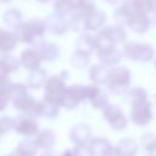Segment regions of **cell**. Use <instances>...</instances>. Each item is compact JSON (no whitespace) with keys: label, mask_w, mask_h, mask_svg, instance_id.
<instances>
[{"label":"cell","mask_w":156,"mask_h":156,"mask_svg":"<svg viewBox=\"0 0 156 156\" xmlns=\"http://www.w3.org/2000/svg\"><path fill=\"white\" fill-rule=\"evenodd\" d=\"M37 1H39V2H43V4H45V2H48V1H50V0H37Z\"/></svg>","instance_id":"f6af8a7d"},{"label":"cell","mask_w":156,"mask_h":156,"mask_svg":"<svg viewBox=\"0 0 156 156\" xmlns=\"http://www.w3.org/2000/svg\"><path fill=\"white\" fill-rule=\"evenodd\" d=\"M108 72H110V68L102 63L93 65L89 69V78L94 84L102 85V84H106Z\"/></svg>","instance_id":"2e32d148"},{"label":"cell","mask_w":156,"mask_h":156,"mask_svg":"<svg viewBox=\"0 0 156 156\" xmlns=\"http://www.w3.org/2000/svg\"><path fill=\"white\" fill-rule=\"evenodd\" d=\"M69 139L74 145H87L91 139V129L85 123H78L69 130Z\"/></svg>","instance_id":"8fae6325"},{"label":"cell","mask_w":156,"mask_h":156,"mask_svg":"<svg viewBox=\"0 0 156 156\" xmlns=\"http://www.w3.org/2000/svg\"><path fill=\"white\" fill-rule=\"evenodd\" d=\"M90 105H91L94 108H101V110H104V108L108 105V96H107L104 91H101L98 96H95V98L90 101Z\"/></svg>","instance_id":"d590c367"},{"label":"cell","mask_w":156,"mask_h":156,"mask_svg":"<svg viewBox=\"0 0 156 156\" xmlns=\"http://www.w3.org/2000/svg\"><path fill=\"white\" fill-rule=\"evenodd\" d=\"M122 52L126 58L139 62H149L155 57V50L150 44L146 43L127 41L123 45Z\"/></svg>","instance_id":"277c9868"},{"label":"cell","mask_w":156,"mask_h":156,"mask_svg":"<svg viewBox=\"0 0 156 156\" xmlns=\"http://www.w3.org/2000/svg\"><path fill=\"white\" fill-rule=\"evenodd\" d=\"M106 2H108V4H111V5H115V4H117V2H119L121 0H105Z\"/></svg>","instance_id":"ee69618b"},{"label":"cell","mask_w":156,"mask_h":156,"mask_svg":"<svg viewBox=\"0 0 156 156\" xmlns=\"http://www.w3.org/2000/svg\"><path fill=\"white\" fill-rule=\"evenodd\" d=\"M45 23L39 20H30L28 22H22L17 29H15V34L21 43H37L41 40L45 35Z\"/></svg>","instance_id":"7a4b0ae2"},{"label":"cell","mask_w":156,"mask_h":156,"mask_svg":"<svg viewBox=\"0 0 156 156\" xmlns=\"http://www.w3.org/2000/svg\"><path fill=\"white\" fill-rule=\"evenodd\" d=\"M38 150H39V146L35 143V140L30 138H26L18 143L15 150V154L17 156H35Z\"/></svg>","instance_id":"603a6c76"},{"label":"cell","mask_w":156,"mask_h":156,"mask_svg":"<svg viewBox=\"0 0 156 156\" xmlns=\"http://www.w3.org/2000/svg\"><path fill=\"white\" fill-rule=\"evenodd\" d=\"M2 21L7 28L17 29L18 26L22 23V12L17 9H9L5 11Z\"/></svg>","instance_id":"4316f807"},{"label":"cell","mask_w":156,"mask_h":156,"mask_svg":"<svg viewBox=\"0 0 156 156\" xmlns=\"http://www.w3.org/2000/svg\"><path fill=\"white\" fill-rule=\"evenodd\" d=\"M61 156H74V155H73V150H72V149H69V150H65L63 154H62Z\"/></svg>","instance_id":"7bdbcfd3"},{"label":"cell","mask_w":156,"mask_h":156,"mask_svg":"<svg viewBox=\"0 0 156 156\" xmlns=\"http://www.w3.org/2000/svg\"><path fill=\"white\" fill-rule=\"evenodd\" d=\"M41 116L46 118H55L60 113V105L52 101H49L46 99H43L41 101Z\"/></svg>","instance_id":"4dcf8cb0"},{"label":"cell","mask_w":156,"mask_h":156,"mask_svg":"<svg viewBox=\"0 0 156 156\" xmlns=\"http://www.w3.org/2000/svg\"><path fill=\"white\" fill-rule=\"evenodd\" d=\"M85 100V85H71L66 89L63 98L61 100V107L65 108H76L82 101Z\"/></svg>","instance_id":"52a82bcc"},{"label":"cell","mask_w":156,"mask_h":156,"mask_svg":"<svg viewBox=\"0 0 156 156\" xmlns=\"http://www.w3.org/2000/svg\"><path fill=\"white\" fill-rule=\"evenodd\" d=\"M88 146L90 147V150L93 151L94 155H99L102 156L111 146L112 144L110 143V140L101 138V136H96V138H91L88 143Z\"/></svg>","instance_id":"83f0119b"},{"label":"cell","mask_w":156,"mask_h":156,"mask_svg":"<svg viewBox=\"0 0 156 156\" xmlns=\"http://www.w3.org/2000/svg\"><path fill=\"white\" fill-rule=\"evenodd\" d=\"M90 61V55H87L84 52H80V51H74L72 55H71V65L74 67V68H84L87 67V65L89 63Z\"/></svg>","instance_id":"d6a6232c"},{"label":"cell","mask_w":156,"mask_h":156,"mask_svg":"<svg viewBox=\"0 0 156 156\" xmlns=\"http://www.w3.org/2000/svg\"><path fill=\"white\" fill-rule=\"evenodd\" d=\"M98 56H99L100 62L102 65H105L107 67H113L115 65H117L121 61V58L123 56V52L119 49H117V46H116V48H113V49H111L106 52L99 54Z\"/></svg>","instance_id":"484cf974"},{"label":"cell","mask_w":156,"mask_h":156,"mask_svg":"<svg viewBox=\"0 0 156 156\" xmlns=\"http://www.w3.org/2000/svg\"><path fill=\"white\" fill-rule=\"evenodd\" d=\"M15 126V119L10 118L9 116H2L0 117V134L4 135L9 133L11 129H13Z\"/></svg>","instance_id":"8d00e7d4"},{"label":"cell","mask_w":156,"mask_h":156,"mask_svg":"<svg viewBox=\"0 0 156 156\" xmlns=\"http://www.w3.org/2000/svg\"><path fill=\"white\" fill-rule=\"evenodd\" d=\"M39 156H57L55 152H52L51 150H44Z\"/></svg>","instance_id":"60d3db41"},{"label":"cell","mask_w":156,"mask_h":156,"mask_svg":"<svg viewBox=\"0 0 156 156\" xmlns=\"http://www.w3.org/2000/svg\"><path fill=\"white\" fill-rule=\"evenodd\" d=\"M54 10L55 13L66 17L74 11V4L72 0H55Z\"/></svg>","instance_id":"1f68e13d"},{"label":"cell","mask_w":156,"mask_h":156,"mask_svg":"<svg viewBox=\"0 0 156 156\" xmlns=\"http://www.w3.org/2000/svg\"><path fill=\"white\" fill-rule=\"evenodd\" d=\"M0 61L6 66V68L10 71V73L13 72V71H16V69L20 67V65H21L20 58H17V57L13 56V55H9V54L2 55V56L0 57Z\"/></svg>","instance_id":"e575fe53"},{"label":"cell","mask_w":156,"mask_h":156,"mask_svg":"<svg viewBox=\"0 0 156 156\" xmlns=\"http://www.w3.org/2000/svg\"><path fill=\"white\" fill-rule=\"evenodd\" d=\"M132 80V73L127 67L113 66L110 68L106 87L113 94H124L128 91Z\"/></svg>","instance_id":"3957f363"},{"label":"cell","mask_w":156,"mask_h":156,"mask_svg":"<svg viewBox=\"0 0 156 156\" xmlns=\"http://www.w3.org/2000/svg\"><path fill=\"white\" fill-rule=\"evenodd\" d=\"M151 24L152 23H151L150 16L149 15H141V16H135V17L130 18L127 26L133 32H135L138 34H143V33H145L150 28Z\"/></svg>","instance_id":"d6986e66"},{"label":"cell","mask_w":156,"mask_h":156,"mask_svg":"<svg viewBox=\"0 0 156 156\" xmlns=\"http://www.w3.org/2000/svg\"><path fill=\"white\" fill-rule=\"evenodd\" d=\"M150 18H151V23H152L154 26H156V11L151 12V16H150Z\"/></svg>","instance_id":"b9f144b4"},{"label":"cell","mask_w":156,"mask_h":156,"mask_svg":"<svg viewBox=\"0 0 156 156\" xmlns=\"http://www.w3.org/2000/svg\"><path fill=\"white\" fill-rule=\"evenodd\" d=\"M35 49L40 52L43 60L45 61H54L60 56V48L51 41H45L41 39L35 43Z\"/></svg>","instance_id":"5bb4252c"},{"label":"cell","mask_w":156,"mask_h":156,"mask_svg":"<svg viewBox=\"0 0 156 156\" xmlns=\"http://www.w3.org/2000/svg\"><path fill=\"white\" fill-rule=\"evenodd\" d=\"M35 143L38 144L39 149H43V150H50L54 144H55V134L51 129H41L39 130L37 134H35V138H34Z\"/></svg>","instance_id":"ffe728a7"},{"label":"cell","mask_w":156,"mask_h":156,"mask_svg":"<svg viewBox=\"0 0 156 156\" xmlns=\"http://www.w3.org/2000/svg\"><path fill=\"white\" fill-rule=\"evenodd\" d=\"M106 22V15L101 10H95L90 16H88L83 22V29L85 30H98Z\"/></svg>","instance_id":"9a60e30c"},{"label":"cell","mask_w":156,"mask_h":156,"mask_svg":"<svg viewBox=\"0 0 156 156\" xmlns=\"http://www.w3.org/2000/svg\"><path fill=\"white\" fill-rule=\"evenodd\" d=\"M122 10L126 12L128 17V22L130 18L135 16H141V15H150L151 9L149 6L147 0H124L121 5ZM127 22V24H128Z\"/></svg>","instance_id":"9c48e42d"},{"label":"cell","mask_w":156,"mask_h":156,"mask_svg":"<svg viewBox=\"0 0 156 156\" xmlns=\"http://www.w3.org/2000/svg\"><path fill=\"white\" fill-rule=\"evenodd\" d=\"M11 85H12V82H10L9 78L0 82V112L4 111L7 107L9 102L11 101L10 100Z\"/></svg>","instance_id":"f546056e"},{"label":"cell","mask_w":156,"mask_h":156,"mask_svg":"<svg viewBox=\"0 0 156 156\" xmlns=\"http://www.w3.org/2000/svg\"><path fill=\"white\" fill-rule=\"evenodd\" d=\"M102 156H119V154H118V151L116 149V145H112Z\"/></svg>","instance_id":"ab89813d"},{"label":"cell","mask_w":156,"mask_h":156,"mask_svg":"<svg viewBox=\"0 0 156 156\" xmlns=\"http://www.w3.org/2000/svg\"><path fill=\"white\" fill-rule=\"evenodd\" d=\"M65 79L66 78L62 77V73L49 77L44 85V99L56 102L61 106V100L67 89L65 84Z\"/></svg>","instance_id":"5b68a950"},{"label":"cell","mask_w":156,"mask_h":156,"mask_svg":"<svg viewBox=\"0 0 156 156\" xmlns=\"http://www.w3.org/2000/svg\"><path fill=\"white\" fill-rule=\"evenodd\" d=\"M76 50L84 52L87 55H91L94 50H96V40L95 37L90 34H80L76 40Z\"/></svg>","instance_id":"ac0fdd59"},{"label":"cell","mask_w":156,"mask_h":156,"mask_svg":"<svg viewBox=\"0 0 156 156\" xmlns=\"http://www.w3.org/2000/svg\"><path fill=\"white\" fill-rule=\"evenodd\" d=\"M95 40H96V51H98V55L99 54H102V52H106L113 48H116L117 45L100 29L99 33L95 35Z\"/></svg>","instance_id":"f1b7e54d"},{"label":"cell","mask_w":156,"mask_h":156,"mask_svg":"<svg viewBox=\"0 0 156 156\" xmlns=\"http://www.w3.org/2000/svg\"><path fill=\"white\" fill-rule=\"evenodd\" d=\"M20 61H21V66H23L26 69L33 71V69L39 68L44 60L40 52L35 48H32V49H26L22 51L20 56Z\"/></svg>","instance_id":"7c38bea8"},{"label":"cell","mask_w":156,"mask_h":156,"mask_svg":"<svg viewBox=\"0 0 156 156\" xmlns=\"http://www.w3.org/2000/svg\"><path fill=\"white\" fill-rule=\"evenodd\" d=\"M44 23H45L46 29H49V32H51L56 35L65 34L69 28V23H68L67 18L63 16H60L57 13H54V15H50L49 17H46Z\"/></svg>","instance_id":"4fadbf2b"},{"label":"cell","mask_w":156,"mask_h":156,"mask_svg":"<svg viewBox=\"0 0 156 156\" xmlns=\"http://www.w3.org/2000/svg\"><path fill=\"white\" fill-rule=\"evenodd\" d=\"M141 147L147 152V154H155L156 151V135L152 133H145L141 139Z\"/></svg>","instance_id":"836d02e7"},{"label":"cell","mask_w":156,"mask_h":156,"mask_svg":"<svg viewBox=\"0 0 156 156\" xmlns=\"http://www.w3.org/2000/svg\"><path fill=\"white\" fill-rule=\"evenodd\" d=\"M10 71L6 68V66L0 61V82L4 80V79H7V76H9Z\"/></svg>","instance_id":"f35d334b"},{"label":"cell","mask_w":156,"mask_h":156,"mask_svg":"<svg viewBox=\"0 0 156 156\" xmlns=\"http://www.w3.org/2000/svg\"><path fill=\"white\" fill-rule=\"evenodd\" d=\"M15 119V126L13 129L16 130V133L23 135V136H33L39 132V126L35 122L34 118L28 117L26 115H21L13 118Z\"/></svg>","instance_id":"30bf717a"},{"label":"cell","mask_w":156,"mask_h":156,"mask_svg":"<svg viewBox=\"0 0 156 156\" xmlns=\"http://www.w3.org/2000/svg\"><path fill=\"white\" fill-rule=\"evenodd\" d=\"M154 65H155V67H156V57H155V60H154Z\"/></svg>","instance_id":"7dc6e473"},{"label":"cell","mask_w":156,"mask_h":156,"mask_svg":"<svg viewBox=\"0 0 156 156\" xmlns=\"http://www.w3.org/2000/svg\"><path fill=\"white\" fill-rule=\"evenodd\" d=\"M119 156H135L139 151V144L133 138H123L116 144Z\"/></svg>","instance_id":"e0dca14e"},{"label":"cell","mask_w":156,"mask_h":156,"mask_svg":"<svg viewBox=\"0 0 156 156\" xmlns=\"http://www.w3.org/2000/svg\"><path fill=\"white\" fill-rule=\"evenodd\" d=\"M0 1H2V2H9V1H12V0H0Z\"/></svg>","instance_id":"bcb514c9"},{"label":"cell","mask_w":156,"mask_h":156,"mask_svg":"<svg viewBox=\"0 0 156 156\" xmlns=\"http://www.w3.org/2000/svg\"><path fill=\"white\" fill-rule=\"evenodd\" d=\"M126 100L130 105V107L136 106L139 104H143V102L147 101V91L144 88H140V87L130 88L126 93Z\"/></svg>","instance_id":"7402d4cb"},{"label":"cell","mask_w":156,"mask_h":156,"mask_svg":"<svg viewBox=\"0 0 156 156\" xmlns=\"http://www.w3.org/2000/svg\"><path fill=\"white\" fill-rule=\"evenodd\" d=\"M116 45L122 44L126 41L127 39V33L123 29V27L121 24H115V26H107L105 28L101 29Z\"/></svg>","instance_id":"d4e9b609"},{"label":"cell","mask_w":156,"mask_h":156,"mask_svg":"<svg viewBox=\"0 0 156 156\" xmlns=\"http://www.w3.org/2000/svg\"><path fill=\"white\" fill-rule=\"evenodd\" d=\"M73 155L74 156H94L93 151L90 150V147L87 145H76L73 149Z\"/></svg>","instance_id":"74e56055"},{"label":"cell","mask_w":156,"mask_h":156,"mask_svg":"<svg viewBox=\"0 0 156 156\" xmlns=\"http://www.w3.org/2000/svg\"><path fill=\"white\" fill-rule=\"evenodd\" d=\"M152 117H154L152 105L149 100L136 106H133L130 110V119L135 126H139V127L147 126L151 122Z\"/></svg>","instance_id":"ba28073f"},{"label":"cell","mask_w":156,"mask_h":156,"mask_svg":"<svg viewBox=\"0 0 156 156\" xmlns=\"http://www.w3.org/2000/svg\"><path fill=\"white\" fill-rule=\"evenodd\" d=\"M147 156H156V155H155V154H149Z\"/></svg>","instance_id":"c3c4849f"},{"label":"cell","mask_w":156,"mask_h":156,"mask_svg":"<svg viewBox=\"0 0 156 156\" xmlns=\"http://www.w3.org/2000/svg\"><path fill=\"white\" fill-rule=\"evenodd\" d=\"M17 41L18 39L15 33L0 28V52L1 54L13 50L17 45Z\"/></svg>","instance_id":"cb8c5ba5"},{"label":"cell","mask_w":156,"mask_h":156,"mask_svg":"<svg viewBox=\"0 0 156 156\" xmlns=\"http://www.w3.org/2000/svg\"><path fill=\"white\" fill-rule=\"evenodd\" d=\"M10 100L15 108L21 111L23 115L37 118L41 116V102L37 101L32 95L28 94L27 87L22 83H12L10 91Z\"/></svg>","instance_id":"6da1fadb"},{"label":"cell","mask_w":156,"mask_h":156,"mask_svg":"<svg viewBox=\"0 0 156 156\" xmlns=\"http://www.w3.org/2000/svg\"><path fill=\"white\" fill-rule=\"evenodd\" d=\"M46 80H48V76L45 69L37 68V69L29 71V74L27 77V85L32 89H39L45 85Z\"/></svg>","instance_id":"44dd1931"},{"label":"cell","mask_w":156,"mask_h":156,"mask_svg":"<svg viewBox=\"0 0 156 156\" xmlns=\"http://www.w3.org/2000/svg\"><path fill=\"white\" fill-rule=\"evenodd\" d=\"M102 117L113 130H123L128 124V119L124 112L119 106L113 104H108L102 110Z\"/></svg>","instance_id":"8992f818"}]
</instances>
